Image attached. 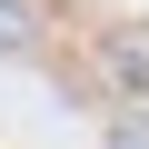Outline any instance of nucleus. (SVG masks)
Segmentation results:
<instances>
[{
  "mask_svg": "<svg viewBox=\"0 0 149 149\" xmlns=\"http://www.w3.org/2000/svg\"><path fill=\"white\" fill-rule=\"evenodd\" d=\"M0 40H20V0H0Z\"/></svg>",
  "mask_w": 149,
  "mask_h": 149,
  "instance_id": "2",
  "label": "nucleus"
},
{
  "mask_svg": "<svg viewBox=\"0 0 149 149\" xmlns=\"http://www.w3.org/2000/svg\"><path fill=\"white\" fill-rule=\"evenodd\" d=\"M109 60H119V80H139V90H149V50H139V40H119Z\"/></svg>",
  "mask_w": 149,
  "mask_h": 149,
  "instance_id": "1",
  "label": "nucleus"
}]
</instances>
